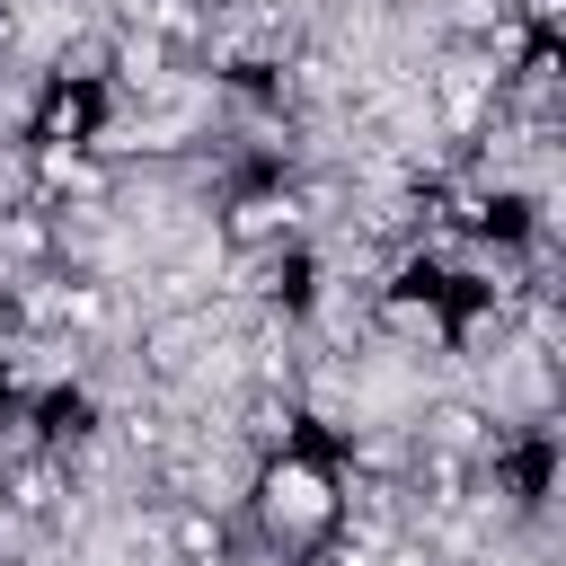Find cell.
Instances as JSON below:
<instances>
[{"mask_svg": "<svg viewBox=\"0 0 566 566\" xmlns=\"http://www.w3.org/2000/svg\"><path fill=\"white\" fill-rule=\"evenodd\" d=\"M504 433H513V424H504L486 398H460V389H442V398H424V407L407 416V442H416V451H460V460H486Z\"/></svg>", "mask_w": 566, "mask_h": 566, "instance_id": "3", "label": "cell"}, {"mask_svg": "<svg viewBox=\"0 0 566 566\" xmlns=\"http://www.w3.org/2000/svg\"><path fill=\"white\" fill-rule=\"evenodd\" d=\"M301 424H310V398H301V389H248V398H239V442H248L256 460L292 451Z\"/></svg>", "mask_w": 566, "mask_h": 566, "instance_id": "4", "label": "cell"}, {"mask_svg": "<svg viewBox=\"0 0 566 566\" xmlns=\"http://www.w3.org/2000/svg\"><path fill=\"white\" fill-rule=\"evenodd\" d=\"M513 18H522V35H557L566 27V0H504Z\"/></svg>", "mask_w": 566, "mask_h": 566, "instance_id": "5", "label": "cell"}, {"mask_svg": "<svg viewBox=\"0 0 566 566\" xmlns=\"http://www.w3.org/2000/svg\"><path fill=\"white\" fill-rule=\"evenodd\" d=\"M336 504H345V478H336V451H318L310 433L274 460L248 469V513H256V539L283 548V557H310L327 531H336Z\"/></svg>", "mask_w": 566, "mask_h": 566, "instance_id": "1", "label": "cell"}, {"mask_svg": "<svg viewBox=\"0 0 566 566\" xmlns=\"http://www.w3.org/2000/svg\"><path fill=\"white\" fill-rule=\"evenodd\" d=\"M292 239H310V212H301L292 177H248L212 212V248L221 256H256V248H292Z\"/></svg>", "mask_w": 566, "mask_h": 566, "instance_id": "2", "label": "cell"}]
</instances>
